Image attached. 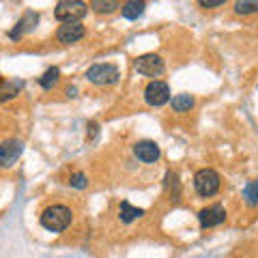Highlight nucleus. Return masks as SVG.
Returning <instances> with one entry per match:
<instances>
[{
    "instance_id": "f257e3e1",
    "label": "nucleus",
    "mask_w": 258,
    "mask_h": 258,
    "mask_svg": "<svg viewBox=\"0 0 258 258\" xmlns=\"http://www.w3.org/2000/svg\"><path fill=\"white\" fill-rule=\"evenodd\" d=\"M71 220H74V213L64 205H52L41 213V226L50 232H62L71 224Z\"/></svg>"
},
{
    "instance_id": "f03ea898",
    "label": "nucleus",
    "mask_w": 258,
    "mask_h": 258,
    "mask_svg": "<svg viewBox=\"0 0 258 258\" xmlns=\"http://www.w3.org/2000/svg\"><path fill=\"white\" fill-rule=\"evenodd\" d=\"M194 187H196L198 196L209 198V196H215L217 189H220V174L211 168H203L198 170L196 176H194Z\"/></svg>"
},
{
    "instance_id": "7ed1b4c3",
    "label": "nucleus",
    "mask_w": 258,
    "mask_h": 258,
    "mask_svg": "<svg viewBox=\"0 0 258 258\" xmlns=\"http://www.w3.org/2000/svg\"><path fill=\"white\" fill-rule=\"evenodd\" d=\"M86 11H88L86 3H80V0H62V3L56 5L54 18L58 22H62V24L80 22L86 15Z\"/></svg>"
},
{
    "instance_id": "20e7f679",
    "label": "nucleus",
    "mask_w": 258,
    "mask_h": 258,
    "mask_svg": "<svg viewBox=\"0 0 258 258\" xmlns=\"http://www.w3.org/2000/svg\"><path fill=\"white\" fill-rule=\"evenodd\" d=\"M86 78H88V82H93L97 86H110L118 80V69H116V64H108V62L93 64L86 71Z\"/></svg>"
},
{
    "instance_id": "39448f33",
    "label": "nucleus",
    "mask_w": 258,
    "mask_h": 258,
    "mask_svg": "<svg viewBox=\"0 0 258 258\" xmlns=\"http://www.w3.org/2000/svg\"><path fill=\"white\" fill-rule=\"evenodd\" d=\"M134 67L140 76H149V78H159L166 71V64L161 60V56L157 54H142L134 60Z\"/></svg>"
},
{
    "instance_id": "423d86ee",
    "label": "nucleus",
    "mask_w": 258,
    "mask_h": 258,
    "mask_svg": "<svg viewBox=\"0 0 258 258\" xmlns=\"http://www.w3.org/2000/svg\"><path fill=\"white\" fill-rule=\"evenodd\" d=\"M144 99H147V103L153 108L166 106V103L170 101V88H168L164 80H153V82L144 88Z\"/></svg>"
},
{
    "instance_id": "0eeeda50",
    "label": "nucleus",
    "mask_w": 258,
    "mask_h": 258,
    "mask_svg": "<svg viewBox=\"0 0 258 258\" xmlns=\"http://www.w3.org/2000/svg\"><path fill=\"white\" fill-rule=\"evenodd\" d=\"M22 151H24V142L18 138H7L5 142H0V166L11 168L20 159Z\"/></svg>"
},
{
    "instance_id": "6e6552de",
    "label": "nucleus",
    "mask_w": 258,
    "mask_h": 258,
    "mask_svg": "<svg viewBox=\"0 0 258 258\" xmlns=\"http://www.w3.org/2000/svg\"><path fill=\"white\" fill-rule=\"evenodd\" d=\"M84 37V26L82 22H69V24H60L58 30H56V39L60 43L69 45V43H76Z\"/></svg>"
},
{
    "instance_id": "1a4fd4ad",
    "label": "nucleus",
    "mask_w": 258,
    "mask_h": 258,
    "mask_svg": "<svg viewBox=\"0 0 258 258\" xmlns=\"http://www.w3.org/2000/svg\"><path fill=\"white\" fill-rule=\"evenodd\" d=\"M198 220L203 228H213V226H220L226 220V211L222 205H211V207H205L203 211L198 213Z\"/></svg>"
},
{
    "instance_id": "9d476101",
    "label": "nucleus",
    "mask_w": 258,
    "mask_h": 258,
    "mask_svg": "<svg viewBox=\"0 0 258 258\" xmlns=\"http://www.w3.org/2000/svg\"><path fill=\"white\" fill-rule=\"evenodd\" d=\"M134 155L138 157L140 161H144V164H153V161L159 159L161 151L153 140H142V142L134 144Z\"/></svg>"
},
{
    "instance_id": "9b49d317",
    "label": "nucleus",
    "mask_w": 258,
    "mask_h": 258,
    "mask_svg": "<svg viewBox=\"0 0 258 258\" xmlns=\"http://www.w3.org/2000/svg\"><path fill=\"white\" fill-rule=\"evenodd\" d=\"M37 22H39V15L35 11H28V13H24V18L15 24V28L9 32V37L11 39H20L22 35H26V32H30L32 28L37 26Z\"/></svg>"
},
{
    "instance_id": "f8f14e48",
    "label": "nucleus",
    "mask_w": 258,
    "mask_h": 258,
    "mask_svg": "<svg viewBox=\"0 0 258 258\" xmlns=\"http://www.w3.org/2000/svg\"><path fill=\"white\" fill-rule=\"evenodd\" d=\"M144 9H147V5H144L142 0H129V3L120 7V13H123V18H127V20H138L144 13Z\"/></svg>"
},
{
    "instance_id": "ddd939ff",
    "label": "nucleus",
    "mask_w": 258,
    "mask_h": 258,
    "mask_svg": "<svg viewBox=\"0 0 258 258\" xmlns=\"http://www.w3.org/2000/svg\"><path fill=\"white\" fill-rule=\"evenodd\" d=\"M144 215V209H138V207H132L129 203H120V211H118V217L123 224H132L134 220Z\"/></svg>"
},
{
    "instance_id": "4468645a",
    "label": "nucleus",
    "mask_w": 258,
    "mask_h": 258,
    "mask_svg": "<svg viewBox=\"0 0 258 258\" xmlns=\"http://www.w3.org/2000/svg\"><path fill=\"white\" fill-rule=\"evenodd\" d=\"M24 88V82L20 80H11V82H0V101H7V99H13L15 95Z\"/></svg>"
},
{
    "instance_id": "2eb2a0df",
    "label": "nucleus",
    "mask_w": 258,
    "mask_h": 258,
    "mask_svg": "<svg viewBox=\"0 0 258 258\" xmlns=\"http://www.w3.org/2000/svg\"><path fill=\"white\" fill-rule=\"evenodd\" d=\"M194 108V97L187 95V93H181L172 97V110L174 112H189Z\"/></svg>"
},
{
    "instance_id": "dca6fc26",
    "label": "nucleus",
    "mask_w": 258,
    "mask_h": 258,
    "mask_svg": "<svg viewBox=\"0 0 258 258\" xmlns=\"http://www.w3.org/2000/svg\"><path fill=\"white\" fill-rule=\"evenodd\" d=\"M58 78H60V69L58 67H50L41 78H39V84L47 91V88H52L56 82H58Z\"/></svg>"
},
{
    "instance_id": "f3484780",
    "label": "nucleus",
    "mask_w": 258,
    "mask_h": 258,
    "mask_svg": "<svg viewBox=\"0 0 258 258\" xmlns=\"http://www.w3.org/2000/svg\"><path fill=\"white\" fill-rule=\"evenodd\" d=\"M118 3H112V0H95L91 3V9L97 11V13H114L118 9Z\"/></svg>"
},
{
    "instance_id": "a211bd4d",
    "label": "nucleus",
    "mask_w": 258,
    "mask_h": 258,
    "mask_svg": "<svg viewBox=\"0 0 258 258\" xmlns=\"http://www.w3.org/2000/svg\"><path fill=\"white\" fill-rule=\"evenodd\" d=\"M243 198H245V203H247L249 207H256V205H258V179L252 181V183H249L247 187L243 189Z\"/></svg>"
},
{
    "instance_id": "6ab92c4d",
    "label": "nucleus",
    "mask_w": 258,
    "mask_h": 258,
    "mask_svg": "<svg viewBox=\"0 0 258 258\" xmlns=\"http://www.w3.org/2000/svg\"><path fill=\"white\" fill-rule=\"evenodd\" d=\"M235 11L239 13V15H245V13H256L258 11V3H237L235 5Z\"/></svg>"
},
{
    "instance_id": "aec40b11",
    "label": "nucleus",
    "mask_w": 258,
    "mask_h": 258,
    "mask_svg": "<svg viewBox=\"0 0 258 258\" xmlns=\"http://www.w3.org/2000/svg\"><path fill=\"white\" fill-rule=\"evenodd\" d=\"M71 187H76V189H84L86 185H88V179H86V174H82V172H76L74 176H71Z\"/></svg>"
},
{
    "instance_id": "412c9836",
    "label": "nucleus",
    "mask_w": 258,
    "mask_h": 258,
    "mask_svg": "<svg viewBox=\"0 0 258 258\" xmlns=\"http://www.w3.org/2000/svg\"><path fill=\"white\" fill-rule=\"evenodd\" d=\"M200 7H205V9H213V7H222L224 0H200L198 3Z\"/></svg>"
}]
</instances>
